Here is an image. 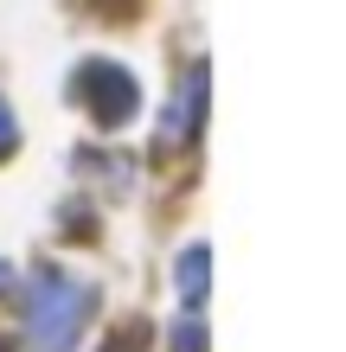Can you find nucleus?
<instances>
[{
  "label": "nucleus",
  "mask_w": 346,
  "mask_h": 352,
  "mask_svg": "<svg viewBox=\"0 0 346 352\" xmlns=\"http://www.w3.org/2000/svg\"><path fill=\"white\" fill-rule=\"evenodd\" d=\"M71 96L84 102L96 122H109V129H122V122L141 109L135 71H122L116 58H84V65H77V77H71Z\"/></svg>",
  "instance_id": "2"
},
{
  "label": "nucleus",
  "mask_w": 346,
  "mask_h": 352,
  "mask_svg": "<svg viewBox=\"0 0 346 352\" xmlns=\"http://www.w3.org/2000/svg\"><path fill=\"white\" fill-rule=\"evenodd\" d=\"M173 352H206V320H199L193 307H186V320L173 327Z\"/></svg>",
  "instance_id": "5"
},
{
  "label": "nucleus",
  "mask_w": 346,
  "mask_h": 352,
  "mask_svg": "<svg viewBox=\"0 0 346 352\" xmlns=\"http://www.w3.org/2000/svg\"><path fill=\"white\" fill-rule=\"evenodd\" d=\"M19 148V122H13V109H7V102H0V160H7Z\"/></svg>",
  "instance_id": "6"
},
{
  "label": "nucleus",
  "mask_w": 346,
  "mask_h": 352,
  "mask_svg": "<svg viewBox=\"0 0 346 352\" xmlns=\"http://www.w3.org/2000/svg\"><path fill=\"white\" fill-rule=\"evenodd\" d=\"M141 346H148V327H129V333H122V340H109L103 352H141Z\"/></svg>",
  "instance_id": "7"
},
{
  "label": "nucleus",
  "mask_w": 346,
  "mask_h": 352,
  "mask_svg": "<svg viewBox=\"0 0 346 352\" xmlns=\"http://www.w3.org/2000/svg\"><path fill=\"white\" fill-rule=\"evenodd\" d=\"M199 129H206V65L193 58V65H186V77H180L173 116L160 122V141H173V148H180V141H193Z\"/></svg>",
  "instance_id": "3"
},
{
  "label": "nucleus",
  "mask_w": 346,
  "mask_h": 352,
  "mask_svg": "<svg viewBox=\"0 0 346 352\" xmlns=\"http://www.w3.org/2000/svg\"><path fill=\"white\" fill-rule=\"evenodd\" d=\"M90 282L71 276V269H39L32 295H26V333H32V352H71L77 333L90 320Z\"/></svg>",
  "instance_id": "1"
},
{
  "label": "nucleus",
  "mask_w": 346,
  "mask_h": 352,
  "mask_svg": "<svg viewBox=\"0 0 346 352\" xmlns=\"http://www.w3.org/2000/svg\"><path fill=\"white\" fill-rule=\"evenodd\" d=\"M0 352H13V346H7V340H0Z\"/></svg>",
  "instance_id": "8"
},
{
  "label": "nucleus",
  "mask_w": 346,
  "mask_h": 352,
  "mask_svg": "<svg viewBox=\"0 0 346 352\" xmlns=\"http://www.w3.org/2000/svg\"><path fill=\"white\" fill-rule=\"evenodd\" d=\"M206 263H212V256H206V243H193V250L180 256V295H186V307L206 301V276H212Z\"/></svg>",
  "instance_id": "4"
}]
</instances>
